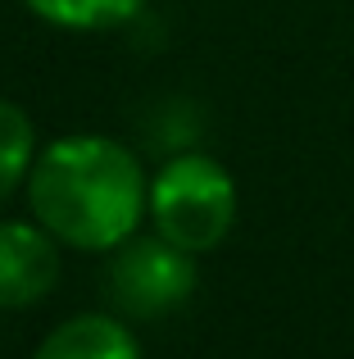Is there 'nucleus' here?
<instances>
[{
	"label": "nucleus",
	"instance_id": "f257e3e1",
	"mask_svg": "<svg viewBox=\"0 0 354 359\" xmlns=\"http://www.w3.org/2000/svg\"><path fill=\"white\" fill-rule=\"evenodd\" d=\"M27 210L59 245L109 255L150 219V173L114 137L78 132L36 150Z\"/></svg>",
	"mask_w": 354,
	"mask_h": 359
},
{
	"label": "nucleus",
	"instance_id": "7ed1b4c3",
	"mask_svg": "<svg viewBox=\"0 0 354 359\" xmlns=\"http://www.w3.org/2000/svg\"><path fill=\"white\" fill-rule=\"evenodd\" d=\"M195 291V255L160 232H136L109 250V296L127 318H164Z\"/></svg>",
	"mask_w": 354,
	"mask_h": 359
},
{
	"label": "nucleus",
	"instance_id": "0eeeda50",
	"mask_svg": "<svg viewBox=\"0 0 354 359\" xmlns=\"http://www.w3.org/2000/svg\"><path fill=\"white\" fill-rule=\"evenodd\" d=\"M36 164V128L14 100H0V205H9L27 187Z\"/></svg>",
	"mask_w": 354,
	"mask_h": 359
},
{
	"label": "nucleus",
	"instance_id": "20e7f679",
	"mask_svg": "<svg viewBox=\"0 0 354 359\" xmlns=\"http://www.w3.org/2000/svg\"><path fill=\"white\" fill-rule=\"evenodd\" d=\"M59 282V241L36 219H0V309H32Z\"/></svg>",
	"mask_w": 354,
	"mask_h": 359
},
{
	"label": "nucleus",
	"instance_id": "423d86ee",
	"mask_svg": "<svg viewBox=\"0 0 354 359\" xmlns=\"http://www.w3.org/2000/svg\"><path fill=\"white\" fill-rule=\"evenodd\" d=\"M41 23L64 32H105V27L132 23L146 9V0H23Z\"/></svg>",
	"mask_w": 354,
	"mask_h": 359
},
{
	"label": "nucleus",
	"instance_id": "f03ea898",
	"mask_svg": "<svg viewBox=\"0 0 354 359\" xmlns=\"http://www.w3.org/2000/svg\"><path fill=\"white\" fill-rule=\"evenodd\" d=\"M150 228L191 255H209L236 228V182L213 155L182 150L150 177Z\"/></svg>",
	"mask_w": 354,
	"mask_h": 359
},
{
	"label": "nucleus",
	"instance_id": "39448f33",
	"mask_svg": "<svg viewBox=\"0 0 354 359\" xmlns=\"http://www.w3.org/2000/svg\"><path fill=\"white\" fill-rule=\"evenodd\" d=\"M32 359H141V346L114 314H73L41 337Z\"/></svg>",
	"mask_w": 354,
	"mask_h": 359
}]
</instances>
